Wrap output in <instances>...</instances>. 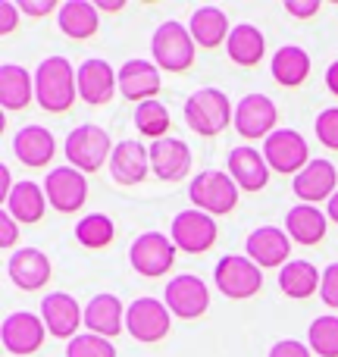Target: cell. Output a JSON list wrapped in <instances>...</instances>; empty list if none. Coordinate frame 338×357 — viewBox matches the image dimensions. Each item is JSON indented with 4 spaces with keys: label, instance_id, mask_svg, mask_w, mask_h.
<instances>
[{
    "label": "cell",
    "instance_id": "6da1fadb",
    "mask_svg": "<svg viewBox=\"0 0 338 357\" xmlns=\"http://www.w3.org/2000/svg\"><path fill=\"white\" fill-rule=\"evenodd\" d=\"M79 98V79L66 56H47L35 69V100L47 113H66Z\"/></svg>",
    "mask_w": 338,
    "mask_h": 357
},
{
    "label": "cell",
    "instance_id": "7a4b0ae2",
    "mask_svg": "<svg viewBox=\"0 0 338 357\" xmlns=\"http://www.w3.org/2000/svg\"><path fill=\"white\" fill-rule=\"evenodd\" d=\"M232 119H235V107L220 88H197L185 100V123L191 126V132H197L203 138L220 135Z\"/></svg>",
    "mask_w": 338,
    "mask_h": 357
},
{
    "label": "cell",
    "instance_id": "3957f363",
    "mask_svg": "<svg viewBox=\"0 0 338 357\" xmlns=\"http://www.w3.org/2000/svg\"><path fill=\"white\" fill-rule=\"evenodd\" d=\"M151 54H154V63L167 73H185V69L194 63L197 56V44L191 38L188 25L176 22V19H167L154 29L151 35Z\"/></svg>",
    "mask_w": 338,
    "mask_h": 357
},
{
    "label": "cell",
    "instance_id": "277c9868",
    "mask_svg": "<svg viewBox=\"0 0 338 357\" xmlns=\"http://www.w3.org/2000/svg\"><path fill=\"white\" fill-rule=\"evenodd\" d=\"M113 148L116 144H110L107 129H100L94 123L75 126L66 135V142H63V154H66L69 167H75L79 173H98L113 157Z\"/></svg>",
    "mask_w": 338,
    "mask_h": 357
},
{
    "label": "cell",
    "instance_id": "5b68a950",
    "mask_svg": "<svg viewBox=\"0 0 338 357\" xmlns=\"http://www.w3.org/2000/svg\"><path fill=\"white\" fill-rule=\"evenodd\" d=\"M213 282L232 301H247L263 289V270L247 254H226L213 270Z\"/></svg>",
    "mask_w": 338,
    "mask_h": 357
},
{
    "label": "cell",
    "instance_id": "8992f818",
    "mask_svg": "<svg viewBox=\"0 0 338 357\" xmlns=\"http://www.w3.org/2000/svg\"><path fill=\"white\" fill-rule=\"evenodd\" d=\"M238 185L229 173L222 169H207V173L194 176L188 185V197L194 204V210H203L210 216H226L238 204Z\"/></svg>",
    "mask_w": 338,
    "mask_h": 357
},
{
    "label": "cell",
    "instance_id": "52a82bcc",
    "mask_svg": "<svg viewBox=\"0 0 338 357\" xmlns=\"http://www.w3.org/2000/svg\"><path fill=\"white\" fill-rule=\"evenodd\" d=\"M169 326H172V314L160 298L144 295L125 307V333H129L135 342L154 345V342L167 339Z\"/></svg>",
    "mask_w": 338,
    "mask_h": 357
},
{
    "label": "cell",
    "instance_id": "ba28073f",
    "mask_svg": "<svg viewBox=\"0 0 338 357\" xmlns=\"http://www.w3.org/2000/svg\"><path fill=\"white\" fill-rule=\"evenodd\" d=\"M176 251L178 248L172 245L169 235L163 232H141L135 241L129 245V264L138 276H167L176 264Z\"/></svg>",
    "mask_w": 338,
    "mask_h": 357
},
{
    "label": "cell",
    "instance_id": "9c48e42d",
    "mask_svg": "<svg viewBox=\"0 0 338 357\" xmlns=\"http://www.w3.org/2000/svg\"><path fill=\"white\" fill-rule=\"evenodd\" d=\"M263 157H266V163H270L272 173L298 176L310 163L307 138H304L298 129H285L282 126V129H276L263 142Z\"/></svg>",
    "mask_w": 338,
    "mask_h": 357
},
{
    "label": "cell",
    "instance_id": "30bf717a",
    "mask_svg": "<svg viewBox=\"0 0 338 357\" xmlns=\"http://www.w3.org/2000/svg\"><path fill=\"white\" fill-rule=\"evenodd\" d=\"M216 220L203 210H182V213L172 216V226H169V238L178 251L185 254H203L216 245Z\"/></svg>",
    "mask_w": 338,
    "mask_h": 357
},
{
    "label": "cell",
    "instance_id": "8fae6325",
    "mask_svg": "<svg viewBox=\"0 0 338 357\" xmlns=\"http://www.w3.org/2000/svg\"><path fill=\"white\" fill-rule=\"evenodd\" d=\"M163 304L169 307L172 317L197 320V317H203L207 307H210V289L201 276H194V273H182V276H176V279L167 282Z\"/></svg>",
    "mask_w": 338,
    "mask_h": 357
},
{
    "label": "cell",
    "instance_id": "7c38bea8",
    "mask_svg": "<svg viewBox=\"0 0 338 357\" xmlns=\"http://www.w3.org/2000/svg\"><path fill=\"white\" fill-rule=\"evenodd\" d=\"M44 195L60 213H79L88 201V178L75 167H54L44 176Z\"/></svg>",
    "mask_w": 338,
    "mask_h": 357
},
{
    "label": "cell",
    "instance_id": "4fadbf2b",
    "mask_svg": "<svg viewBox=\"0 0 338 357\" xmlns=\"http://www.w3.org/2000/svg\"><path fill=\"white\" fill-rule=\"evenodd\" d=\"M276 123H279V110L266 94H260V91L245 94L235 104V129L247 142H254V138H263L266 142L276 132Z\"/></svg>",
    "mask_w": 338,
    "mask_h": 357
},
{
    "label": "cell",
    "instance_id": "5bb4252c",
    "mask_svg": "<svg viewBox=\"0 0 338 357\" xmlns=\"http://www.w3.org/2000/svg\"><path fill=\"white\" fill-rule=\"evenodd\" d=\"M44 335H47L44 320L29 314V310L6 314L3 323H0V342L10 354H35L44 345Z\"/></svg>",
    "mask_w": 338,
    "mask_h": 357
},
{
    "label": "cell",
    "instance_id": "9a60e30c",
    "mask_svg": "<svg viewBox=\"0 0 338 357\" xmlns=\"http://www.w3.org/2000/svg\"><path fill=\"white\" fill-rule=\"evenodd\" d=\"M47 326V333L54 339H69L72 342L79 335V326L85 323V310L79 307L69 291H50L47 298L41 301V314H38Z\"/></svg>",
    "mask_w": 338,
    "mask_h": 357
},
{
    "label": "cell",
    "instance_id": "2e32d148",
    "mask_svg": "<svg viewBox=\"0 0 338 357\" xmlns=\"http://www.w3.org/2000/svg\"><path fill=\"white\" fill-rule=\"evenodd\" d=\"M245 254L260 266V270H282L289 264V254H291V238L285 229L279 226H260L247 235L245 241Z\"/></svg>",
    "mask_w": 338,
    "mask_h": 357
},
{
    "label": "cell",
    "instance_id": "e0dca14e",
    "mask_svg": "<svg viewBox=\"0 0 338 357\" xmlns=\"http://www.w3.org/2000/svg\"><path fill=\"white\" fill-rule=\"evenodd\" d=\"M75 79H79V98L94 107L113 100V94L119 91V73L107 60H100V56H88L75 69Z\"/></svg>",
    "mask_w": 338,
    "mask_h": 357
},
{
    "label": "cell",
    "instance_id": "ac0fdd59",
    "mask_svg": "<svg viewBox=\"0 0 338 357\" xmlns=\"http://www.w3.org/2000/svg\"><path fill=\"white\" fill-rule=\"evenodd\" d=\"M291 188H295V197L301 204H314V207H316V201H329V197L338 191V169H335V163L326 160V157L310 160L301 173L291 178Z\"/></svg>",
    "mask_w": 338,
    "mask_h": 357
},
{
    "label": "cell",
    "instance_id": "d6986e66",
    "mask_svg": "<svg viewBox=\"0 0 338 357\" xmlns=\"http://www.w3.org/2000/svg\"><path fill=\"white\" fill-rule=\"evenodd\" d=\"M119 73V94L129 100H138V104H144V100H154L157 94H160V66H157L154 60H125L123 66L116 69Z\"/></svg>",
    "mask_w": 338,
    "mask_h": 357
},
{
    "label": "cell",
    "instance_id": "ffe728a7",
    "mask_svg": "<svg viewBox=\"0 0 338 357\" xmlns=\"http://www.w3.org/2000/svg\"><path fill=\"white\" fill-rule=\"evenodd\" d=\"M151 173L163 182H178V178L188 176L191 169V148L182 138H160V142H151Z\"/></svg>",
    "mask_w": 338,
    "mask_h": 357
},
{
    "label": "cell",
    "instance_id": "44dd1931",
    "mask_svg": "<svg viewBox=\"0 0 338 357\" xmlns=\"http://www.w3.org/2000/svg\"><path fill=\"white\" fill-rule=\"evenodd\" d=\"M6 276L16 289L22 291H35L44 289L50 279V257L41 248H22V251H13L10 264H6Z\"/></svg>",
    "mask_w": 338,
    "mask_h": 357
},
{
    "label": "cell",
    "instance_id": "7402d4cb",
    "mask_svg": "<svg viewBox=\"0 0 338 357\" xmlns=\"http://www.w3.org/2000/svg\"><path fill=\"white\" fill-rule=\"evenodd\" d=\"M151 173V151L144 144L132 142V138H123L116 142L110 157V176L116 185H138L144 182Z\"/></svg>",
    "mask_w": 338,
    "mask_h": 357
},
{
    "label": "cell",
    "instance_id": "603a6c76",
    "mask_svg": "<svg viewBox=\"0 0 338 357\" xmlns=\"http://www.w3.org/2000/svg\"><path fill=\"white\" fill-rule=\"evenodd\" d=\"M229 176L235 178V185H238L241 191H260L266 188V182H270V163H266L263 151L251 148V144H241V148H235L232 154H229Z\"/></svg>",
    "mask_w": 338,
    "mask_h": 357
},
{
    "label": "cell",
    "instance_id": "cb8c5ba5",
    "mask_svg": "<svg viewBox=\"0 0 338 357\" xmlns=\"http://www.w3.org/2000/svg\"><path fill=\"white\" fill-rule=\"evenodd\" d=\"M13 154L19 157V163L38 169L47 167L56 154V138L50 129L44 126H22V129L13 135Z\"/></svg>",
    "mask_w": 338,
    "mask_h": 357
},
{
    "label": "cell",
    "instance_id": "d4e9b609",
    "mask_svg": "<svg viewBox=\"0 0 338 357\" xmlns=\"http://www.w3.org/2000/svg\"><path fill=\"white\" fill-rule=\"evenodd\" d=\"M85 329L94 335H104V339H113L125 329V307L116 295L110 291H100L88 301L85 307Z\"/></svg>",
    "mask_w": 338,
    "mask_h": 357
},
{
    "label": "cell",
    "instance_id": "484cf974",
    "mask_svg": "<svg viewBox=\"0 0 338 357\" xmlns=\"http://www.w3.org/2000/svg\"><path fill=\"white\" fill-rule=\"evenodd\" d=\"M285 232L298 245H320L329 232V216L314 204H295L285 213Z\"/></svg>",
    "mask_w": 338,
    "mask_h": 357
},
{
    "label": "cell",
    "instance_id": "4316f807",
    "mask_svg": "<svg viewBox=\"0 0 338 357\" xmlns=\"http://www.w3.org/2000/svg\"><path fill=\"white\" fill-rule=\"evenodd\" d=\"M188 31L194 38L197 47H220V44L229 41L232 35V25H229V16L220 10V6H197L188 19Z\"/></svg>",
    "mask_w": 338,
    "mask_h": 357
},
{
    "label": "cell",
    "instance_id": "83f0119b",
    "mask_svg": "<svg viewBox=\"0 0 338 357\" xmlns=\"http://www.w3.org/2000/svg\"><path fill=\"white\" fill-rule=\"evenodd\" d=\"M35 98V75L19 63H3L0 66V104L3 110H25Z\"/></svg>",
    "mask_w": 338,
    "mask_h": 357
},
{
    "label": "cell",
    "instance_id": "f1b7e54d",
    "mask_svg": "<svg viewBox=\"0 0 338 357\" xmlns=\"http://www.w3.org/2000/svg\"><path fill=\"white\" fill-rule=\"evenodd\" d=\"M56 25L66 38L72 41H85L98 31L100 25V10L91 3V0H66L56 13Z\"/></svg>",
    "mask_w": 338,
    "mask_h": 357
},
{
    "label": "cell",
    "instance_id": "f546056e",
    "mask_svg": "<svg viewBox=\"0 0 338 357\" xmlns=\"http://www.w3.org/2000/svg\"><path fill=\"white\" fill-rule=\"evenodd\" d=\"M226 54L235 66H257L266 54V38L257 25L251 22H238L232 25V35L226 41Z\"/></svg>",
    "mask_w": 338,
    "mask_h": 357
},
{
    "label": "cell",
    "instance_id": "4dcf8cb0",
    "mask_svg": "<svg viewBox=\"0 0 338 357\" xmlns=\"http://www.w3.org/2000/svg\"><path fill=\"white\" fill-rule=\"evenodd\" d=\"M270 73L282 88H298L310 75V54L298 44H282L270 60Z\"/></svg>",
    "mask_w": 338,
    "mask_h": 357
},
{
    "label": "cell",
    "instance_id": "1f68e13d",
    "mask_svg": "<svg viewBox=\"0 0 338 357\" xmlns=\"http://www.w3.org/2000/svg\"><path fill=\"white\" fill-rule=\"evenodd\" d=\"M323 282V273L316 270L310 260H289V264L279 270V289L282 295L295 298V301H304V298L316 295Z\"/></svg>",
    "mask_w": 338,
    "mask_h": 357
},
{
    "label": "cell",
    "instance_id": "d6a6232c",
    "mask_svg": "<svg viewBox=\"0 0 338 357\" xmlns=\"http://www.w3.org/2000/svg\"><path fill=\"white\" fill-rule=\"evenodd\" d=\"M3 210H10V216L16 222H38L44 216V210H47V195L35 182H16Z\"/></svg>",
    "mask_w": 338,
    "mask_h": 357
},
{
    "label": "cell",
    "instance_id": "836d02e7",
    "mask_svg": "<svg viewBox=\"0 0 338 357\" xmlns=\"http://www.w3.org/2000/svg\"><path fill=\"white\" fill-rule=\"evenodd\" d=\"M113 238H116V226L107 213H85L75 222V241L88 251H100V248L113 245Z\"/></svg>",
    "mask_w": 338,
    "mask_h": 357
},
{
    "label": "cell",
    "instance_id": "e575fe53",
    "mask_svg": "<svg viewBox=\"0 0 338 357\" xmlns=\"http://www.w3.org/2000/svg\"><path fill=\"white\" fill-rule=\"evenodd\" d=\"M135 126L144 138L160 142V138H167L172 119H169V110L160 104V100H144V104L135 107Z\"/></svg>",
    "mask_w": 338,
    "mask_h": 357
},
{
    "label": "cell",
    "instance_id": "d590c367",
    "mask_svg": "<svg viewBox=\"0 0 338 357\" xmlns=\"http://www.w3.org/2000/svg\"><path fill=\"white\" fill-rule=\"evenodd\" d=\"M307 345L320 357H338V317L323 314L307 326Z\"/></svg>",
    "mask_w": 338,
    "mask_h": 357
},
{
    "label": "cell",
    "instance_id": "8d00e7d4",
    "mask_svg": "<svg viewBox=\"0 0 338 357\" xmlns=\"http://www.w3.org/2000/svg\"><path fill=\"white\" fill-rule=\"evenodd\" d=\"M66 357H116V348H113V342L104 339V335L79 333L66 345Z\"/></svg>",
    "mask_w": 338,
    "mask_h": 357
},
{
    "label": "cell",
    "instance_id": "74e56055",
    "mask_svg": "<svg viewBox=\"0 0 338 357\" xmlns=\"http://www.w3.org/2000/svg\"><path fill=\"white\" fill-rule=\"evenodd\" d=\"M314 132H316V138H320L323 148L338 151V107H326V110L316 116Z\"/></svg>",
    "mask_w": 338,
    "mask_h": 357
},
{
    "label": "cell",
    "instance_id": "f35d334b",
    "mask_svg": "<svg viewBox=\"0 0 338 357\" xmlns=\"http://www.w3.org/2000/svg\"><path fill=\"white\" fill-rule=\"evenodd\" d=\"M320 298H323V304H326V307L338 310V260H335V264H329L326 270H323Z\"/></svg>",
    "mask_w": 338,
    "mask_h": 357
},
{
    "label": "cell",
    "instance_id": "ab89813d",
    "mask_svg": "<svg viewBox=\"0 0 338 357\" xmlns=\"http://www.w3.org/2000/svg\"><path fill=\"white\" fill-rule=\"evenodd\" d=\"M19 241V222L10 216V210H0V248L10 251Z\"/></svg>",
    "mask_w": 338,
    "mask_h": 357
},
{
    "label": "cell",
    "instance_id": "60d3db41",
    "mask_svg": "<svg viewBox=\"0 0 338 357\" xmlns=\"http://www.w3.org/2000/svg\"><path fill=\"white\" fill-rule=\"evenodd\" d=\"M270 357H310V345L298 339H282L270 348Z\"/></svg>",
    "mask_w": 338,
    "mask_h": 357
},
{
    "label": "cell",
    "instance_id": "b9f144b4",
    "mask_svg": "<svg viewBox=\"0 0 338 357\" xmlns=\"http://www.w3.org/2000/svg\"><path fill=\"white\" fill-rule=\"evenodd\" d=\"M19 29V3L0 0V35H13Z\"/></svg>",
    "mask_w": 338,
    "mask_h": 357
},
{
    "label": "cell",
    "instance_id": "7bdbcfd3",
    "mask_svg": "<svg viewBox=\"0 0 338 357\" xmlns=\"http://www.w3.org/2000/svg\"><path fill=\"white\" fill-rule=\"evenodd\" d=\"M19 13H29V16L41 19V16H50V13H60L56 0H19Z\"/></svg>",
    "mask_w": 338,
    "mask_h": 357
},
{
    "label": "cell",
    "instance_id": "ee69618b",
    "mask_svg": "<svg viewBox=\"0 0 338 357\" xmlns=\"http://www.w3.org/2000/svg\"><path fill=\"white\" fill-rule=\"evenodd\" d=\"M285 13L295 19H310L320 13V0H285Z\"/></svg>",
    "mask_w": 338,
    "mask_h": 357
},
{
    "label": "cell",
    "instance_id": "f6af8a7d",
    "mask_svg": "<svg viewBox=\"0 0 338 357\" xmlns=\"http://www.w3.org/2000/svg\"><path fill=\"white\" fill-rule=\"evenodd\" d=\"M16 188L13 185V178H10V167H0V201L6 204V197H10V191Z\"/></svg>",
    "mask_w": 338,
    "mask_h": 357
},
{
    "label": "cell",
    "instance_id": "bcb514c9",
    "mask_svg": "<svg viewBox=\"0 0 338 357\" xmlns=\"http://www.w3.org/2000/svg\"><path fill=\"white\" fill-rule=\"evenodd\" d=\"M326 88H329V91H332L335 98H338V60H335V63H329V66H326Z\"/></svg>",
    "mask_w": 338,
    "mask_h": 357
},
{
    "label": "cell",
    "instance_id": "7dc6e473",
    "mask_svg": "<svg viewBox=\"0 0 338 357\" xmlns=\"http://www.w3.org/2000/svg\"><path fill=\"white\" fill-rule=\"evenodd\" d=\"M98 10H104V13H119L125 6V0H98Z\"/></svg>",
    "mask_w": 338,
    "mask_h": 357
},
{
    "label": "cell",
    "instance_id": "c3c4849f",
    "mask_svg": "<svg viewBox=\"0 0 338 357\" xmlns=\"http://www.w3.org/2000/svg\"><path fill=\"white\" fill-rule=\"evenodd\" d=\"M326 216H329V220H332L335 226H338V191H335V195L326 201Z\"/></svg>",
    "mask_w": 338,
    "mask_h": 357
}]
</instances>
